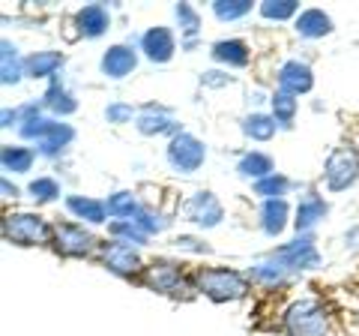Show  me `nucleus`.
Returning a JSON list of instances; mask_svg holds the SVG:
<instances>
[{
	"label": "nucleus",
	"instance_id": "1",
	"mask_svg": "<svg viewBox=\"0 0 359 336\" xmlns=\"http://www.w3.org/2000/svg\"><path fill=\"white\" fill-rule=\"evenodd\" d=\"M198 291H204L210 300L224 304V300H240L249 295V283L240 271L231 267H201L198 271Z\"/></svg>",
	"mask_w": 359,
	"mask_h": 336
},
{
	"label": "nucleus",
	"instance_id": "2",
	"mask_svg": "<svg viewBox=\"0 0 359 336\" xmlns=\"http://www.w3.org/2000/svg\"><path fill=\"white\" fill-rule=\"evenodd\" d=\"M285 333L287 336H327L330 316L318 300H297L285 312Z\"/></svg>",
	"mask_w": 359,
	"mask_h": 336
},
{
	"label": "nucleus",
	"instance_id": "3",
	"mask_svg": "<svg viewBox=\"0 0 359 336\" xmlns=\"http://www.w3.org/2000/svg\"><path fill=\"white\" fill-rule=\"evenodd\" d=\"M4 238L18 246H39L54 240V228L36 214H13L4 219Z\"/></svg>",
	"mask_w": 359,
	"mask_h": 336
},
{
	"label": "nucleus",
	"instance_id": "4",
	"mask_svg": "<svg viewBox=\"0 0 359 336\" xmlns=\"http://www.w3.org/2000/svg\"><path fill=\"white\" fill-rule=\"evenodd\" d=\"M204 160H207V148H204V141H198L192 136V132H177L171 138V144H168V162L183 174L198 172V168L204 165Z\"/></svg>",
	"mask_w": 359,
	"mask_h": 336
},
{
	"label": "nucleus",
	"instance_id": "5",
	"mask_svg": "<svg viewBox=\"0 0 359 336\" xmlns=\"http://www.w3.org/2000/svg\"><path fill=\"white\" fill-rule=\"evenodd\" d=\"M54 250L66 259H84V255L93 252V234H90L84 226H75V222H57L54 226Z\"/></svg>",
	"mask_w": 359,
	"mask_h": 336
},
{
	"label": "nucleus",
	"instance_id": "6",
	"mask_svg": "<svg viewBox=\"0 0 359 336\" xmlns=\"http://www.w3.org/2000/svg\"><path fill=\"white\" fill-rule=\"evenodd\" d=\"M323 177H327L330 193H341V189L353 186L356 177H359V160H356V153L347 150V148L332 150L330 160H327V168H323Z\"/></svg>",
	"mask_w": 359,
	"mask_h": 336
},
{
	"label": "nucleus",
	"instance_id": "7",
	"mask_svg": "<svg viewBox=\"0 0 359 336\" xmlns=\"http://www.w3.org/2000/svg\"><path fill=\"white\" fill-rule=\"evenodd\" d=\"M269 259H276L285 271H311V267L320 264V255L311 240H294V243L282 246V250H276Z\"/></svg>",
	"mask_w": 359,
	"mask_h": 336
},
{
	"label": "nucleus",
	"instance_id": "8",
	"mask_svg": "<svg viewBox=\"0 0 359 336\" xmlns=\"http://www.w3.org/2000/svg\"><path fill=\"white\" fill-rule=\"evenodd\" d=\"M224 217V210H222V201L207 193V189H201V193H195L192 198H189V205H186V219H192L195 226L201 228H212V226H219Z\"/></svg>",
	"mask_w": 359,
	"mask_h": 336
},
{
	"label": "nucleus",
	"instance_id": "9",
	"mask_svg": "<svg viewBox=\"0 0 359 336\" xmlns=\"http://www.w3.org/2000/svg\"><path fill=\"white\" fill-rule=\"evenodd\" d=\"M102 264L117 276H138L141 273V259L129 243H105L102 246Z\"/></svg>",
	"mask_w": 359,
	"mask_h": 336
},
{
	"label": "nucleus",
	"instance_id": "10",
	"mask_svg": "<svg viewBox=\"0 0 359 336\" xmlns=\"http://www.w3.org/2000/svg\"><path fill=\"white\" fill-rule=\"evenodd\" d=\"M311 87H314L311 66L299 63V60H287L282 70H278V91H282V93L299 96V93H309Z\"/></svg>",
	"mask_w": 359,
	"mask_h": 336
},
{
	"label": "nucleus",
	"instance_id": "11",
	"mask_svg": "<svg viewBox=\"0 0 359 336\" xmlns=\"http://www.w3.org/2000/svg\"><path fill=\"white\" fill-rule=\"evenodd\" d=\"M141 283L150 285L153 291H177L180 283H183V271H180V264L174 261H153L150 267H144L141 273Z\"/></svg>",
	"mask_w": 359,
	"mask_h": 336
},
{
	"label": "nucleus",
	"instance_id": "12",
	"mask_svg": "<svg viewBox=\"0 0 359 336\" xmlns=\"http://www.w3.org/2000/svg\"><path fill=\"white\" fill-rule=\"evenodd\" d=\"M141 51L147 54L153 63H168L177 51V42H174V33L168 27H150L147 33L141 37Z\"/></svg>",
	"mask_w": 359,
	"mask_h": 336
},
{
	"label": "nucleus",
	"instance_id": "13",
	"mask_svg": "<svg viewBox=\"0 0 359 336\" xmlns=\"http://www.w3.org/2000/svg\"><path fill=\"white\" fill-rule=\"evenodd\" d=\"M102 72L108 78H126L135 66H138V54H135V49L129 46H111L105 54H102Z\"/></svg>",
	"mask_w": 359,
	"mask_h": 336
},
{
	"label": "nucleus",
	"instance_id": "14",
	"mask_svg": "<svg viewBox=\"0 0 359 336\" xmlns=\"http://www.w3.org/2000/svg\"><path fill=\"white\" fill-rule=\"evenodd\" d=\"M75 21H78V30H81V37L96 39V37H102V33L108 30L111 15H108V9L102 4H90L84 9H78Z\"/></svg>",
	"mask_w": 359,
	"mask_h": 336
},
{
	"label": "nucleus",
	"instance_id": "15",
	"mask_svg": "<svg viewBox=\"0 0 359 336\" xmlns=\"http://www.w3.org/2000/svg\"><path fill=\"white\" fill-rule=\"evenodd\" d=\"M297 33L306 39H320L332 33V18L323 9H302L297 15Z\"/></svg>",
	"mask_w": 359,
	"mask_h": 336
},
{
	"label": "nucleus",
	"instance_id": "16",
	"mask_svg": "<svg viewBox=\"0 0 359 336\" xmlns=\"http://www.w3.org/2000/svg\"><path fill=\"white\" fill-rule=\"evenodd\" d=\"M210 54H212V60H219L224 66H245L252 58V51L243 39H219Z\"/></svg>",
	"mask_w": 359,
	"mask_h": 336
},
{
	"label": "nucleus",
	"instance_id": "17",
	"mask_svg": "<svg viewBox=\"0 0 359 336\" xmlns=\"http://www.w3.org/2000/svg\"><path fill=\"white\" fill-rule=\"evenodd\" d=\"M261 226L269 238H276V234H282L285 226H287V201L285 198H269L264 201L261 207Z\"/></svg>",
	"mask_w": 359,
	"mask_h": 336
},
{
	"label": "nucleus",
	"instance_id": "18",
	"mask_svg": "<svg viewBox=\"0 0 359 336\" xmlns=\"http://www.w3.org/2000/svg\"><path fill=\"white\" fill-rule=\"evenodd\" d=\"M237 172H240V177H245V181H264V177H269V174H276V165H273V160H269L266 153H257V150H252V153H245L243 160L237 162Z\"/></svg>",
	"mask_w": 359,
	"mask_h": 336
},
{
	"label": "nucleus",
	"instance_id": "19",
	"mask_svg": "<svg viewBox=\"0 0 359 336\" xmlns=\"http://www.w3.org/2000/svg\"><path fill=\"white\" fill-rule=\"evenodd\" d=\"M323 217H327V201L318 198V195H309V198H302V201H299L294 226H297V231H309V228L318 226Z\"/></svg>",
	"mask_w": 359,
	"mask_h": 336
},
{
	"label": "nucleus",
	"instance_id": "20",
	"mask_svg": "<svg viewBox=\"0 0 359 336\" xmlns=\"http://www.w3.org/2000/svg\"><path fill=\"white\" fill-rule=\"evenodd\" d=\"M66 207H69L78 219H87V222H93V226L105 222V217H108V207L102 205V201L84 198V195H69L66 198Z\"/></svg>",
	"mask_w": 359,
	"mask_h": 336
},
{
	"label": "nucleus",
	"instance_id": "21",
	"mask_svg": "<svg viewBox=\"0 0 359 336\" xmlns=\"http://www.w3.org/2000/svg\"><path fill=\"white\" fill-rule=\"evenodd\" d=\"M135 127H138L141 136H162V132H174V120L168 117L165 108H153V105H150V108L138 117V123H135Z\"/></svg>",
	"mask_w": 359,
	"mask_h": 336
},
{
	"label": "nucleus",
	"instance_id": "22",
	"mask_svg": "<svg viewBox=\"0 0 359 336\" xmlns=\"http://www.w3.org/2000/svg\"><path fill=\"white\" fill-rule=\"evenodd\" d=\"M60 66H63V54L60 51H36L33 58L25 60V70L33 78H48V75L57 72Z\"/></svg>",
	"mask_w": 359,
	"mask_h": 336
},
{
	"label": "nucleus",
	"instance_id": "23",
	"mask_svg": "<svg viewBox=\"0 0 359 336\" xmlns=\"http://www.w3.org/2000/svg\"><path fill=\"white\" fill-rule=\"evenodd\" d=\"M243 132L252 141H269L276 136V117H269V115H249L243 120Z\"/></svg>",
	"mask_w": 359,
	"mask_h": 336
},
{
	"label": "nucleus",
	"instance_id": "24",
	"mask_svg": "<svg viewBox=\"0 0 359 336\" xmlns=\"http://www.w3.org/2000/svg\"><path fill=\"white\" fill-rule=\"evenodd\" d=\"M33 153L30 148H13V144H6L4 148V153H0V162H4V168L6 172H15V174H21V172H30V165H33Z\"/></svg>",
	"mask_w": 359,
	"mask_h": 336
},
{
	"label": "nucleus",
	"instance_id": "25",
	"mask_svg": "<svg viewBox=\"0 0 359 336\" xmlns=\"http://www.w3.org/2000/svg\"><path fill=\"white\" fill-rule=\"evenodd\" d=\"M0 49H4V54H0V78H4V84H15L21 78V58H18V49L13 46V42H0Z\"/></svg>",
	"mask_w": 359,
	"mask_h": 336
},
{
	"label": "nucleus",
	"instance_id": "26",
	"mask_svg": "<svg viewBox=\"0 0 359 336\" xmlns=\"http://www.w3.org/2000/svg\"><path fill=\"white\" fill-rule=\"evenodd\" d=\"M108 231L114 234L120 243H147V238H150V234L144 231L135 219H114V222L108 226Z\"/></svg>",
	"mask_w": 359,
	"mask_h": 336
},
{
	"label": "nucleus",
	"instance_id": "27",
	"mask_svg": "<svg viewBox=\"0 0 359 336\" xmlns=\"http://www.w3.org/2000/svg\"><path fill=\"white\" fill-rule=\"evenodd\" d=\"M105 207H108V214L111 217H117V219H135L138 217V198H135L132 193H114L108 201H105Z\"/></svg>",
	"mask_w": 359,
	"mask_h": 336
},
{
	"label": "nucleus",
	"instance_id": "28",
	"mask_svg": "<svg viewBox=\"0 0 359 336\" xmlns=\"http://www.w3.org/2000/svg\"><path fill=\"white\" fill-rule=\"evenodd\" d=\"M45 105H48L54 115H60V117L72 115V111L78 108V103L72 99V93H69V91H63V87H57V84H51V91L45 93Z\"/></svg>",
	"mask_w": 359,
	"mask_h": 336
},
{
	"label": "nucleus",
	"instance_id": "29",
	"mask_svg": "<svg viewBox=\"0 0 359 336\" xmlns=\"http://www.w3.org/2000/svg\"><path fill=\"white\" fill-rule=\"evenodd\" d=\"M299 4L297 0H264L261 4V15L269 18V21H287L297 15Z\"/></svg>",
	"mask_w": 359,
	"mask_h": 336
},
{
	"label": "nucleus",
	"instance_id": "30",
	"mask_svg": "<svg viewBox=\"0 0 359 336\" xmlns=\"http://www.w3.org/2000/svg\"><path fill=\"white\" fill-rule=\"evenodd\" d=\"M212 13L219 21H233L252 13V0H216L212 4Z\"/></svg>",
	"mask_w": 359,
	"mask_h": 336
},
{
	"label": "nucleus",
	"instance_id": "31",
	"mask_svg": "<svg viewBox=\"0 0 359 336\" xmlns=\"http://www.w3.org/2000/svg\"><path fill=\"white\" fill-rule=\"evenodd\" d=\"M269 103H273V117H276V123H287L297 117V99L290 96V93H282L278 91L273 99H269Z\"/></svg>",
	"mask_w": 359,
	"mask_h": 336
},
{
	"label": "nucleus",
	"instance_id": "32",
	"mask_svg": "<svg viewBox=\"0 0 359 336\" xmlns=\"http://www.w3.org/2000/svg\"><path fill=\"white\" fill-rule=\"evenodd\" d=\"M60 195V183L51 181V177H36V181L30 183V198L36 201V205H48Z\"/></svg>",
	"mask_w": 359,
	"mask_h": 336
},
{
	"label": "nucleus",
	"instance_id": "33",
	"mask_svg": "<svg viewBox=\"0 0 359 336\" xmlns=\"http://www.w3.org/2000/svg\"><path fill=\"white\" fill-rule=\"evenodd\" d=\"M285 189H287V177H282V174H269V177H264V181H257V183H255V195H264V198L269 201V198H282V195H285Z\"/></svg>",
	"mask_w": 359,
	"mask_h": 336
},
{
	"label": "nucleus",
	"instance_id": "34",
	"mask_svg": "<svg viewBox=\"0 0 359 336\" xmlns=\"http://www.w3.org/2000/svg\"><path fill=\"white\" fill-rule=\"evenodd\" d=\"M249 273H252V279H257V283H278V279H282L287 271L276 259H266L261 264H255Z\"/></svg>",
	"mask_w": 359,
	"mask_h": 336
},
{
	"label": "nucleus",
	"instance_id": "35",
	"mask_svg": "<svg viewBox=\"0 0 359 336\" xmlns=\"http://www.w3.org/2000/svg\"><path fill=\"white\" fill-rule=\"evenodd\" d=\"M174 13H177V21H180V27H183V33L189 39L198 33V27H201V18H198V13L189 4H177L174 6Z\"/></svg>",
	"mask_w": 359,
	"mask_h": 336
},
{
	"label": "nucleus",
	"instance_id": "36",
	"mask_svg": "<svg viewBox=\"0 0 359 336\" xmlns=\"http://www.w3.org/2000/svg\"><path fill=\"white\" fill-rule=\"evenodd\" d=\"M135 222H138V226L147 231V234H156V231H162V228H165V219H162L159 214H153V210H147V207H141V210H138Z\"/></svg>",
	"mask_w": 359,
	"mask_h": 336
},
{
	"label": "nucleus",
	"instance_id": "37",
	"mask_svg": "<svg viewBox=\"0 0 359 336\" xmlns=\"http://www.w3.org/2000/svg\"><path fill=\"white\" fill-rule=\"evenodd\" d=\"M132 115H135V111H132V105H126V103H114V105L105 108L108 123H129Z\"/></svg>",
	"mask_w": 359,
	"mask_h": 336
},
{
	"label": "nucleus",
	"instance_id": "38",
	"mask_svg": "<svg viewBox=\"0 0 359 336\" xmlns=\"http://www.w3.org/2000/svg\"><path fill=\"white\" fill-rule=\"evenodd\" d=\"M201 82H204L207 87H224V84H231V75H224V72H216V70H210L201 75Z\"/></svg>",
	"mask_w": 359,
	"mask_h": 336
},
{
	"label": "nucleus",
	"instance_id": "39",
	"mask_svg": "<svg viewBox=\"0 0 359 336\" xmlns=\"http://www.w3.org/2000/svg\"><path fill=\"white\" fill-rule=\"evenodd\" d=\"M177 246H183V250H195V252H207V250H210L207 243H198V240H192V238H180Z\"/></svg>",
	"mask_w": 359,
	"mask_h": 336
},
{
	"label": "nucleus",
	"instance_id": "40",
	"mask_svg": "<svg viewBox=\"0 0 359 336\" xmlns=\"http://www.w3.org/2000/svg\"><path fill=\"white\" fill-rule=\"evenodd\" d=\"M4 193L15 198V195H18V189H15V186H9V181H4Z\"/></svg>",
	"mask_w": 359,
	"mask_h": 336
}]
</instances>
